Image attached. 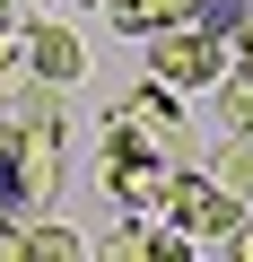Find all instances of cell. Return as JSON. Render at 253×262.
I'll list each match as a JSON object with an SVG mask.
<instances>
[{
  "instance_id": "obj_2",
  "label": "cell",
  "mask_w": 253,
  "mask_h": 262,
  "mask_svg": "<svg viewBox=\"0 0 253 262\" xmlns=\"http://www.w3.org/2000/svg\"><path fill=\"white\" fill-rule=\"evenodd\" d=\"M149 44V79H166L175 96H201V88H218L227 79V44L192 18V27H157V35H140Z\"/></svg>"
},
{
  "instance_id": "obj_14",
  "label": "cell",
  "mask_w": 253,
  "mask_h": 262,
  "mask_svg": "<svg viewBox=\"0 0 253 262\" xmlns=\"http://www.w3.org/2000/svg\"><path fill=\"white\" fill-rule=\"evenodd\" d=\"M44 9H79V0H44Z\"/></svg>"
},
{
  "instance_id": "obj_3",
  "label": "cell",
  "mask_w": 253,
  "mask_h": 262,
  "mask_svg": "<svg viewBox=\"0 0 253 262\" xmlns=\"http://www.w3.org/2000/svg\"><path fill=\"white\" fill-rule=\"evenodd\" d=\"M244 210H253V201H236L227 184H210V175H183V166H175V184H166V210H157V219H175L192 245H210V253H218V245L236 236V219H244Z\"/></svg>"
},
{
  "instance_id": "obj_7",
  "label": "cell",
  "mask_w": 253,
  "mask_h": 262,
  "mask_svg": "<svg viewBox=\"0 0 253 262\" xmlns=\"http://www.w3.org/2000/svg\"><path fill=\"white\" fill-rule=\"evenodd\" d=\"M18 253H35V262H79L87 245H79V227H70V219H44V210H18Z\"/></svg>"
},
{
  "instance_id": "obj_13",
  "label": "cell",
  "mask_w": 253,
  "mask_h": 262,
  "mask_svg": "<svg viewBox=\"0 0 253 262\" xmlns=\"http://www.w3.org/2000/svg\"><path fill=\"white\" fill-rule=\"evenodd\" d=\"M9 18H18V0H0V35H9Z\"/></svg>"
},
{
  "instance_id": "obj_5",
  "label": "cell",
  "mask_w": 253,
  "mask_h": 262,
  "mask_svg": "<svg viewBox=\"0 0 253 262\" xmlns=\"http://www.w3.org/2000/svg\"><path fill=\"white\" fill-rule=\"evenodd\" d=\"M18 53H27V70H35V79H53V88H70V79L87 70V44L61 27V9H44V18L18 35Z\"/></svg>"
},
{
  "instance_id": "obj_10",
  "label": "cell",
  "mask_w": 253,
  "mask_h": 262,
  "mask_svg": "<svg viewBox=\"0 0 253 262\" xmlns=\"http://www.w3.org/2000/svg\"><path fill=\"white\" fill-rule=\"evenodd\" d=\"M210 96H218V122H227V131H244V140H253V70H227V79H218Z\"/></svg>"
},
{
  "instance_id": "obj_9",
  "label": "cell",
  "mask_w": 253,
  "mask_h": 262,
  "mask_svg": "<svg viewBox=\"0 0 253 262\" xmlns=\"http://www.w3.org/2000/svg\"><path fill=\"white\" fill-rule=\"evenodd\" d=\"M210 184H227L236 201H253V140H244V131H227V140H218V158H210Z\"/></svg>"
},
{
  "instance_id": "obj_6",
  "label": "cell",
  "mask_w": 253,
  "mask_h": 262,
  "mask_svg": "<svg viewBox=\"0 0 253 262\" xmlns=\"http://www.w3.org/2000/svg\"><path fill=\"white\" fill-rule=\"evenodd\" d=\"M105 122H122V131H140V140H157V149H166V140H183V96H175L166 79H140Z\"/></svg>"
},
{
  "instance_id": "obj_12",
  "label": "cell",
  "mask_w": 253,
  "mask_h": 262,
  "mask_svg": "<svg viewBox=\"0 0 253 262\" xmlns=\"http://www.w3.org/2000/svg\"><path fill=\"white\" fill-rule=\"evenodd\" d=\"M218 253H236V262H253V210H244V219H236V236H227V245H218Z\"/></svg>"
},
{
  "instance_id": "obj_4",
  "label": "cell",
  "mask_w": 253,
  "mask_h": 262,
  "mask_svg": "<svg viewBox=\"0 0 253 262\" xmlns=\"http://www.w3.org/2000/svg\"><path fill=\"white\" fill-rule=\"evenodd\" d=\"M9 184H18V210L61 201V131H18L9 122Z\"/></svg>"
},
{
  "instance_id": "obj_8",
  "label": "cell",
  "mask_w": 253,
  "mask_h": 262,
  "mask_svg": "<svg viewBox=\"0 0 253 262\" xmlns=\"http://www.w3.org/2000/svg\"><path fill=\"white\" fill-rule=\"evenodd\" d=\"M105 18H113L122 35H157V27H192L201 0H105Z\"/></svg>"
},
{
  "instance_id": "obj_1",
  "label": "cell",
  "mask_w": 253,
  "mask_h": 262,
  "mask_svg": "<svg viewBox=\"0 0 253 262\" xmlns=\"http://www.w3.org/2000/svg\"><path fill=\"white\" fill-rule=\"evenodd\" d=\"M113 140H105V192L122 201V210H140V219H157L166 210V184H175V158L157 149V140H140V131H122V122H105Z\"/></svg>"
},
{
  "instance_id": "obj_11",
  "label": "cell",
  "mask_w": 253,
  "mask_h": 262,
  "mask_svg": "<svg viewBox=\"0 0 253 262\" xmlns=\"http://www.w3.org/2000/svg\"><path fill=\"white\" fill-rule=\"evenodd\" d=\"M218 44H227V70H253V18H244V27H227Z\"/></svg>"
}]
</instances>
